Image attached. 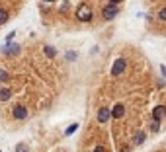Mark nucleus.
Returning <instances> with one entry per match:
<instances>
[{
    "label": "nucleus",
    "mask_w": 166,
    "mask_h": 152,
    "mask_svg": "<svg viewBox=\"0 0 166 152\" xmlns=\"http://www.w3.org/2000/svg\"><path fill=\"white\" fill-rule=\"evenodd\" d=\"M76 18L80 20V21H88V20H92V10H90V6H88V4H80V6H78Z\"/></svg>",
    "instance_id": "f257e3e1"
},
{
    "label": "nucleus",
    "mask_w": 166,
    "mask_h": 152,
    "mask_svg": "<svg viewBox=\"0 0 166 152\" xmlns=\"http://www.w3.org/2000/svg\"><path fill=\"white\" fill-rule=\"evenodd\" d=\"M125 64H127L125 59H117V61H115V62H113V68H111V76H113V78H117V76L123 74Z\"/></svg>",
    "instance_id": "f03ea898"
},
{
    "label": "nucleus",
    "mask_w": 166,
    "mask_h": 152,
    "mask_svg": "<svg viewBox=\"0 0 166 152\" xmlns=\"http://www.w3.org/2000/svg\"><path fill=\"white\" fill-rule=\"evenodd\" d=\"M117 12H119V8L115 4H107L106 8L102 10V16L106 18V20H113L115 16H117Z\"/></svg>",
    "instance_id": "7ed1b4c3"
},
{
    "label": "nucleus",
    "mask_w": 166,
    "mask_h": 152,
    "mask_svg": "<svg viewBox=\"0 0 166 152\" xmlns=\"http://www.w3.org/2000/svg\"><path fill=\"white\" fill-rule=\"evenodd\" d=\"M110 117H111V111L107 109V107H100V109H98V115H96L98 123H102V125H104V123L110 121Z\"/></svg>",
    "instance_id": "20e7f679"
},
{
    "label": "nucleus",
    "mask_w": 166,
    "mask_h": 152,
    "mask_svg": "<svg viewBox=\"0 0 166 152\" xmlns=\"http://www.w3.org/2000/svg\"><path fill=\"white\" fill-rule=\"evenodd\" d=\"M164 117H166V107L164 105H156L153 109V119L154 121H162Z\"/></svg>",
    "instance_id": "39448f33"
},
{
    "label": "nucleus",
    "mask_w": 166,
    "mask_h": 152,
    "mask_svg": "<svg viewBox=\"0 0 166 152\" xmlns=\"http://www.w3.org/2000/svg\"><path fill=\"white\" fill-rule=\"evenodd\" d=\"M12 115H14V117H16V119H27V109H26V107L24 105H18V107H14V109H12Z\"/></svg>",
    "instance_id": "423d86ee"
},
{
    "label": "nucleus",
    "mask_w": 166,
    "mask_h": 152,
    "mask_svg": "<svg viewBox=\"0 0 166 152\" xmlns=\"http://www.w3.org/2000/svg\"><path fill=\"white\" fill-rule=\"evenodd\" d=\"M123 115H125V105L123 104H117V105L113 107V111H111V117L113 119H121Z\"/></svg>",
    "instance_id": "0eeeda50"
},
{
    "label": "nucleus",
    "mask_w": 166,
    "mask_h": 152,
    "mask_svg": "<svg viewBox=\"0 0 166 152\" xmlns=\"http://www.w3.org/2000/svg\"><path fill=\"white\" fill-rule=\"evenodd\" d=\"M10 98H12V90H8V88L0 90V99H2V101H8Z\"/></svg>",
    "instance_id": "6e6552de"
},
{
    "label": "nucleus",
    "mask_w": 166,
    "mask_h": 152,
    "mask_svg": "<svg viewBox=\"0 0 166 152\" xmlns=\"http://www.w3.org/2000/svg\"><path fill=\"white\" fill-rule=\"evenodd\" d=\"M8 18H10V14H8V10L0 8V25H2V24H6V21H8Z\"/></svg>",
    "instance_id": "1a4fd4ad"
},
{
    "label": "nucleus",
    "mask_w": 166,
    "mask_h": 152,
    "mask_svg": "<svg viewBox=\"0 0 166 152\" xmlns=\"http://www.w3.org/2000/svg\"><path fill=\"white\" fill-rule=\"evenodd\" d=\"M143 140H145V133H143V131H139V133L133 136V144H141Z\"/></svg>",
    "instance_id": "9d476101"
},
{
    "label": "nucleus",
    "mask_w": 166,
    "mask_h": 152,
    "mask_svg": "<svg viewBox=\"0 0 166 152\" xmlns=\"http://www.w3.org/2000/svg\"><path fill=\"white\" fill-rule=\"evenodd\" d=\"M8 72H6V70H2V68H0V82H8Z\"/></svg>",
    "instance_id": "9b49d317"
},
{
    "label": "nucleus",
    "mask_w": 166,
    "mask_h": 152,
    "mask_svg": "<svg viewBox=\"0 0 166 152\" xmlns=\"http://www.w3.org/2000/svg\"><path fill=\"white\" fill-rule=\"evenodd\" d=\"M158 123H160V121H154V119H153V123H150V129H153V133H158V131H160Z\"/></svg>",
    "instance_id": "f8f14e48"
},
{
    "label": "nucleus",
    "mask_w": 166,
    "mask_h": 152,
    "mask_svg": "<svg viewBox=\"0 0 166 152\" xmlns=\"http://www.w3.org/2000/svg\"><path fill=\"white\" fill-rule=\"evenodd\" d=\"M45 53H47V57H55V55H57V53H55V49H53V47H49V45L45 47Z\"/></svg>",
    "instance_id": "ddd939ff"
},
{
    "label": "nucleus",
    "mask_w": 166,
    "mask_h": 152,
    "mask_svg": "<svg viewBox=\"0 0 166 152\" xmlns=\"http://www.w3.org/2000/svg\"><path fill=\"white\" fill-rule=\"evenodd\" d=\"M158 20H160V21H166V8H162L160 12H158Z\"/></svg>",
    "instance_id": "4468645a"
},
{
    "label": "nucleus",
    "mask_w": 166,
    "mask_h": 152,
    "mask_svg": "<svg viewBox=\"0 0 166 152\" xmlns=\"http://www.w3.org/2000/svg\"><path fill=\"white\" fill-rule=\"evenodd\" d=\"M16 152H27V146H26L24 142H20V144H18V148H16Z\"/></svg>",
    "instance_id": "2eb2a0df"
},
{
    "label": "nucleus",
    "mask_w": 166,
    "mask_h": 152,
    "mask_svg": "<svg viewBox=\"0 0 166 152\" xmlns=\"http://www.w3.org/2000/svg\"><path fill=\"white\" fill-rule=\"evenodd\" d=\"M74 131H76V125H70V127L67 129V135H73Z\"/></svg>",
    "instance_id": "dca6fc26"
},
{
    "label": "nucleus",
    "mask_w": 166,
    "mask_h": 152,
    "mask_svg": "<svg viewBox=\"0 0 166 152\" xmlns=\"http://www.w3.org/2000/svg\"><path fill=\"white\" fill-rule=\"evenodd\" d=\"M119 2H123V0H111V2H110V4H115V6H117Z\"/></svg>",
    "instance_id": "f3484780"
},
{
    "label": "nucleus",
    "mask_w": 166,
    "mask_h": 152,
    "mask_svg": "<svg viewBox=\"0 0 166 152\" xmlns=\"http://www.w3.org/2000/svg\"><path fill=\"white\" fill-rule=\"evenodd\" d=\"M45 2H49V0H45Z\"/></svg>",
    "instance_id": "a211bd4d"
}]
</instances>
